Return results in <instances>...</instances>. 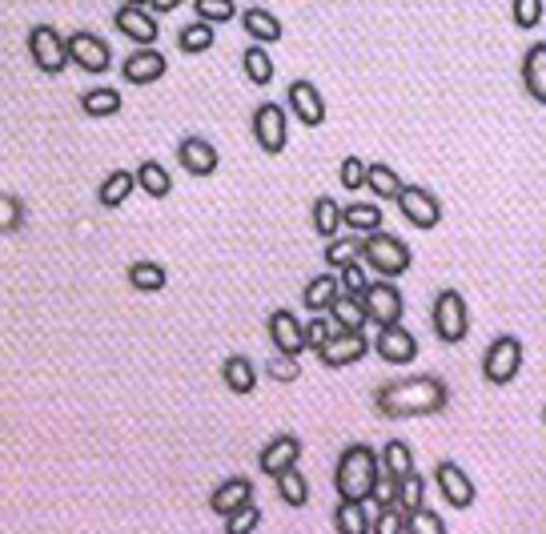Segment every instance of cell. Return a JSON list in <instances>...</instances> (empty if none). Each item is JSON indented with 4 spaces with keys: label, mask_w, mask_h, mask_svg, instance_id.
I'll return each instance as SVG.
<instances>
[{
    "label": "cell",
    "mask_w": 546,
    "mask_h": 534,
    "mask_svg": "<svg viewBox=\"0 0 546 534\" xmlns=\"http://www.w3.org/2000/svg\"><path fill=\"white\" fill-rule=\"evenodd\" d=\"M374 406L382 418L394 422H410V418H434L450 406V386L434 374H418V378H402V382H386L374 394Z\"/></svg>",
    "instance_id": "obj_1"
},
{
    "label": "cell",
    "mask_w": 546,
    "mask_h": 534,
    "mask_svg": "<svg viewBox=\"0 0 546 534\" xmlns=\"http://www.w3.org/2000/svg\"><path fill=\"white\" fill-rule=\"evenodd\" d=\"M378 478H382V454L374 446L350 442L338 454V466H334V490H338V498L370 502L374 490H378Z\"/></svg>",
    "instance_id": "obj_2"
},
{
    "label": "cell",
    "mask_w": 546,
    "mask_h": 534,
    "mask_svg": "<svg viewBox=\"0 0 546 534\" xmlns=\"http://www.w3.org/2000/svg\"><path fill=\"white\" fill-rule=\"evenodd\" d=\"M362 261L370 265V270L378 274V278H402V274H410V265H414V253H410V245L402 241V237H394V233H366L362 237Z\"/></svg>",
    "instance_id": "obj_3"
},
{
    "label": "cell",
    "mask_w": 546,
    "mask_h": 534,
    "mask_svg": "<svg viewBox=\"0 0 546 534\" xmlns=\"http://www.w3.org/2000/svg\"><path fill=\"white\" fill-rule=\"evenodd\" d=\"M430 322H434V338L442 346H458L470 334V310L466 298L458 290H438L434 306H430Z\"/></svg>",
    "instance_id": "obj_4"
},
{
    "label": "cell",
    "mask_w": 546,
    "mask_h": 534,
    "mask_svg": "<svg viewBox=\"0 0 546 534\" xmlns=\"http://www.w3.org/2000/svg\"><path fill=\"white\" fill-rule=\"evenodd\" d=\"M253 141H257V149L261 153H269V157H278V153H286V145H290V113H286V105H278V101H261L257 109H253Z\"/></svg>",
    "instance_id": "obj_5"
},
{
    "label": "cell",
    "mask_w": 546,
    "mask_h": 534,
    "mask_svg": "<svg viewBox=\"0 0 546 534\" xmlns=\"http://www.w3.org/2000/svg\"><path fill=\"white\" fill-rule=\"evenodd\" d=\"M29 57H33V65H37L45 77H61V73L73 65V57H69V37H65L61 29H53V25H33V33H29Z\"/></svg>",
    "instance_id": "obj_6"
},
{
    "label": "cell",
    "mask_w": 546,
    "mask_h": 534,
    "mask_svg": "<svg viewBox=\"0 0 546 534\" xmlns=\"http://www.w3.org/2000/svg\"><path fill=\"white\" fill-rule=\"evenodd\" d=\"M518 370H522V342L514 334L494 338L486 346V354H482V378L490 386H510L518 378Z\"/></svg>",
    "instance_id": "obj_7"
},
{
    "label": "cell",
    "mask_w": 546,
    "mask_h": 534,
    "mask_svg": "<svg viewBox=\"0 0 546 534\" xmlns=\"http://www.w3.org/2000/svg\"><path fill=\"white\" fill-rule=\"evenodd\" d=\"M113 29L133 41L137 49H157V37H161V25H157V13L145 9V5H121L113 13Z\"/></svg>",
    "instance_id": "obj_8"
},
{
    "label": "cell",
    "mask_w": 546,
    "mask_h": 534,
    "mask_svg": "<svg viewBox=\"0 0 546 534\" xmlns=\"http://www.w3.org/2000/svg\"><path fill=\"white\" fill-rule=\"evenodd\" d=\"M398 213L414 225V229H438L442 225V201L438 193H430L426 185H402L398 193Z\"/></svg>",
    "instance_id": "obj_9"
},
{
    "label": "cell",
    "mask_w": 546,
    "mask_h": 534,
    "mask_svg": "<svg viewBox=\"0 0 546 534\" xmlns=\"http://www.w3.org/2000/svg\"><path fill=\"white\" fill-rule=\"evenodd\" d=\"M362 302H366L370 322H378V326H394V322H402V314H406V298H402V290H398L390 278L370 282L366 294H362Z\"/></svg>",
    "instance_id": "obj_10"
},
{
    "label": "cell",
    "mask_w": 546,
    "mask_h": 534,
    "mask_svg": "<svg viewBox=\"0 0 546 534\" xmlns=\"http://www.w3.org/2000/svg\"><path fill=\"white\" fill-rule=\"evenodd\" d=\"M298 462H302V438H298V434H273V438L265 442V450L257 454L261 474H269L273 482H278L286 470H294Z\"/></svg>",
    "instance_id": "obj_11"
},
{
    "label": "cell",
    "mask_w": 546,
    "mask_h": 534,
    "mask_svg": "<svg viewBox=\"0 0 546 534\" xmlns=\"http://www.w3.org/2000/svg\"><path fill=\"white\" fill-rule=\"evenodd\" d=\"M69 57H73V65L77 69H85V73H93V77H101V73H109L113 69V49H109V41H101L97 33H69Z\"/></svg>",
    "instance_id": "obj_12"
},
{
    "label": "cell",
    "mask_w": 546,
    "mask_h": 534,
    "mask_svg": "<svg viewBox=\"0 0 546 534\" xmlns=\"http://www.w3.org/2000/svg\"><path fill=\"white\" fill-rule=\"evenodd\" d=\"M434 482H438L442 498L450 502V510H470L474 498H478V486L470 482V474H466L458 462H450V458H442V462L434 466Z\"/></svg>",
    "instance_id": "obj_13"
},
{
    "label": "cell",
    "mask_w": 546,
    "mask_h": 534,
    "mask_svg": "<svg viewBox=\"0 0 546 534\" xmlns=\"http://www.w3.org/2000/svg\"><path fill=\"white\" fill-rule=\"evenodd\" d=\"M286 97H290V113H294L306 129H322V125H326V97H322V89H318L314 81H306V77L290 81Z\"/></svg>",
    "instance_id": "obj_14"
},
{
    "label": "cell",
    "mask_w": 546,
    "mask_h": 534,
    "mask_svg": "<svg viewBox=\"0 0 546 534\" xmlns=\"http://www.w3.org/2000/svg\"><path fill=\"white\" fill-rule=\"evenodd\" d=\"M269 342H273V350H278V354H302L306 350V322H298V314L294 310H273L269 314Z\"/></svg>",
    "instance_id": "obj_15"
},
{
    "label": "cell",
    "mask_w": 546,
    "mask_h": 534,
    "mask_svg": "<svg viewBox=\"0 0 546 534\" xmlns=\"http://www.w3.org/2000/svg\"><path fill=\"white\" fill-rule=\"evenodd\" d=\"M366 354H370L366 334H362V330H342V334H334V342L318 354V362H322L326 370H346V366H358Z\"/></svg>",
    "instance_id": "obj_16"
},
{
    "label": "cell",
    "mask_w": 546,
    "mask_h": 534,
    "mask_svg": "<svg viewBox=\"0 0 546 534\" xmlns=\"http://www.w3.org/2000/svg\"><path fill=\"white\" fill-rule=\"evenodd\" d=\"M165 73H169V61H165V53H161V49H133V53L125 57V65H121L125 85H137V89H145V85L161 81Z\"/></svg>",
    "instance_id": "obj_17"
},
{
    "label": "cell",
    "mask_w": 546,
    "mask_h": 534,
    "mask_svg": "<svg viewBox=\"0 0 546 534\" xmlns=\"http://www.w3.org/2000/svg\"><path fill=\"white\" fill-rule=\"evenodd\" d=\"M177 161L189 177H213L221 169V153L205 137H181L177 141Z\"/></svg>",
    "instance_id": "obj_18"
},
{
    "label": "cell",
    "mask_w": 546,
    "mask_h": 534,
    "mask_svg": "<svg viewBox=\"0 0 546 534\" xmlns=\"http://www.w3.org/2000/svg\"><path fill=\"white\" fill-rule=\"evenodd\" d=\"M374 350H378V358L390 362V366H410V362L418 358V338H414L402 322H394V326H382Z\"/></svg>",
    "instance_id": "obj_19"
},
{
    "label": "cell",
    "mask_w": 546,
    "mask_h": 534,
    "mask_svg": "<svg viewBox=\"0 0 546 534\" xmlns=\"http://www.w3.org/2000/svg\"><path fill=\"white\" fill-rule=\"evenodd\" d=\"M253 502V482L245 478V474H233V478H225V482H217V490L209 494V510L225 522L233 510H241V506H249Z\"/></svg>",
    "instance_id": "obj_20"
},
{
    "label": "cell",
    "mask_w": 546,
    "mask_h": 534,
    "mask_svg": "<svg viewBox=\"0 0 546 534\" xmlns=\"http://www.w3.org/2000/svg\"><path fill=\"white\" fill-rule=\"evenodd\" d=\"M522 89L534 105H546V41H534L522 53Z\"/></svg>",
    "instance_id": "obj_21"
},
{
    "label": "cell",
    "mask_w": 546,
    "mask_h": 534,
    "mask_svg": "<svg viewBox=\"0 0 546 534\" xmlns=\"http://www.w3.org/2000/svg\"><path fill=\"white\" fill-rule=\"evenodd\" d=\"M241 29L249 33V41H253V45H265V49H269V45H278V41L286 37L282 21H278V17H273L269 9H257V5L241 13Z\"/></svg>",
    "instance_id": "obj_22"
},
{
    "label": "cell",
    "mask_w": 546,
    "mask_h": 534,
    "mask_svg": "<svg viewBox=\"0 0 546 534\" xmlns=\"http://www.w3.org/2000/svg\"><path fill=\"white\" fill-rule=\"evenodd\" d=\"M137 189H141V185H137V169H133V173H129V169H113V173L101 181V189H97V205H101V209H121Z\"/></svg>",
    "instance_id": "obj_23"
},
{
    "label": "cell",
    "mask_w": 546,
    "mask_h": 534,
    "mask_svg": "<svg viewBox=\"0 0 546 534\" xmlns=\"http://www.w3.org/2000/svg\"><path fill=\"white\" fill-rule=\"evenodd\" d=\"M338 298H342L338 274H318V278H310L306 290H302V306H306L310 314H330V306H334Z\"/></svg>",
    "instance_id": "obj_24"
},
{
    "label": "cell",
    "mask_w": 546,
    "mask_h": 534,
    "mask_svg": "<svg viewBox=\"0 0 546 534\" xmlns=\"http://www.w3.org/2000/svg\"><path fill=\"white\" fill-rule=\"evenodd\" d=\"M221 382H225V390H233V394H253L257 390V366H253V358L249 354H229L225 362H221Z\"/></svg>",
    "instance_id": "obj_25"
},
{
    "label": "cell",
    "mask_w": 546,
    "mask_h": 534,
    "mask_svg": "<svg viewBox=\"0 0 546 534\" xmlns=\"http://www.w3.org/2000/svg\"><path fill=\"white\" fill-rule=\"evenodd\" d=\"M366 506H370V502L338 498V506H334V530H338V534H370L374 518H370V510H366Z\"/></svg>",
    "instance_id": "obj_26"
},
{
    "label": "cell",
    "mask_w": 546,
    "mask_h": 534,
    "mask_svg": "<svg viewBox=\"0 0 546 534\" xmlns=\"http://www.w3.org/2000/svg\"><path fill=\"white\" fill-rule=\"evenodd\" d=\"M129 286H133L137 294H161V290L169 286V274H165V265H161V261L141 257V261L129 265Z\"/></svg>",
    "instance_id": "obj_27"
},
{
    "label": "cell",
    "mask_w": 546,
    "mask_h": 534,
    "mask_svg": "<svg viewBox=\"0 0 546 534\" xmlns=\"http://www.w3.org/2000/svg\"><path fill=\"white\" fill-rule=\"evenodd\" d=\"M310 221H314V233H318L322 241H334V237L342 233V205H338L330 193H322V197H314V205H310Z\"/></svg>",
    "instance_id": "obj_28"
},
{
    "label": "cell",
    "mask_w": 546,
    "mask_h": 534,
    "mask_svg": "<svg viewBox=\"0 0 546 534\" xmlns=\"http://www.w3.org/2000/svg\"><path fill=\"white\" fill-rule=\"evenodd\" d=\"M121 109H125V97H121L117 89H109V85H101V89H89V93H81V113H85V117H93V121L117 117Z\"/></svg>",
    "instance_id": "obj_29"
},
{
    "label": "cell",
    "mask_w": 546,
    "mask_h": 534,
    "mask_svg": "<svg viewBox=\"0 0 546 534\" xmlns=\"http://www.w3.org/2000/svg\"><path fill=\"white\" fill-rule=\"evenodd\" d=\"M342 225H350V233H358V237L378 233L382 229V205L378 201H354L342 209Z\"/></svg>",
    "instance_id": "obj_30"
},
{
    "label": "cell",
    "mask_w": 546,
    "mask_h": 534,
    "mask_svg": "<svg viewBox=\"0 0 546 534\" xmlns=\"http://www.w3.org/2000/svg\"><path fill=\"white\" fill-rule=\"evenodd\" d=\"M217 25H209V21H193V25H185L181 33H177V49L185 53V57H201V53H209L213 45H217V33H213Z\"/></svg>",
    "instance_id": "obj_31"
},
{
    "label": "cell",
    "mask_w": 546,
    "mask_h": 534,
    "mask_svg": "<svg viewBox=\"0 0 546 534\" xmlns=\"http://www.w3.org/2000/svg\"><path fill=\"white\" fill-rule=\"evenodd\" d=\"M241 73H245V81L257 85V89H265V85L273 81V57L265 53V45H253V41H249V49L241 53Z\"/></svg>",
    "instance_id": "obj_32"
},
{
    "label": "cell",
    "mask_w": 546,
    "mask_h": 534,
    "mask_svg": "<svg viewBox=\"0 0 546 534\" xmlns=\"http://www.w3.org/2000/svg\"><path fill=\"white\" fill-rule=\"evenodd\" d=\"M366 193H374L378 201H398V193H402V177H398V169H390L386 161H370Z\"/></svg>",
    "instance_id": "obj_33"
},
{
    "label": "cell",
    "mask_w": 546,
    "mask_h": 534,
    "mask_svg": "<svg viewBox=\"0 0 546 534\" xmlns=\"http://www.w3.org/2000/svg\"><path fill=\"white\" fill-rule=\"evenodd\" d=\"M378 454H382V470H386L390 478H398V482L418 470V466H414V450H410V442H402V438H390Z\"/></svg>",
    "instance_id": "obj_34"
},
{
    "label": "cell",
    "mask_w": 546,
    "mask_h": 534,
    "mask_svg": "<svg viewBox=\"0 0 546 534\" xmlns=\"http://www.w3.org/2000/svg\"><path fill=\"white\" fill-rule=\"evenodd\" d=\"M137 185H141V193H149L157 201L173 193V177H169V169L161 161H141L137 165Z\"/></svg>",
    "instance_id": "obj_35"
},
{
    "label": "cell",
    "mask_w": 546,
    "mask_h": 534,
    "mask_svg": "<svg viewBox=\"0 0 546 534\" xmlns=\"http://www.w3.org/2000/svg\"><path fill=\"white\" fill-rule=\"evenodd\" d=\"M330 318L338 322V330H366V322H370L366 302L354 298V294H342V298L330 306Z\"/></svg>",
    "instance_id": "obj_36"
},
{
    "label": "cell",
    "mask_w": 546,
    "mask_h": 534,
    "mask_svg": "<svg viewBox=\"0 0 546 534\" xmlns=\"http://www.w3.org/2000/svg\"><path fill=\"white\" fill-rule=\"evenodd\" d=\"M326 265H330V270H342V265H350V261H358L362 257V237L358 233H350V237H334V241H326Z\"/></svg>",
    "instance_id": "obj_37"
},
{
    "label": "cell",
    "mask_w": 546,
    "mask_h": 534,
    "mask_svg": "<svg viewBox=\"0 0 546 534\" xmlns=\"http://www.w3.org/2000/svg\"><path fill=\"white\" fill-rule=\"evenodd\" d=\"M278 498H282L286 506H294V510H302V506L310 502V482H306V474H302L298 466L278 478Z\"/></svg>",
    "instance_id": "obj_38"
},
{
    "label": "cell",
    "mask_w": 546,
    "mask_h": 534,
    "mask_svg": "<svg viewBox=\"0 0 546 534\" xmlns=\"http://www.w3.org/2000/svg\"><path fill=\"white\" fill-rule=\"evenodd\" d=\"M546 17V0H510V21L522 33H534Z\"/></svg>",
    "instance_id": "obj_39"
},
{
    "label": "cell",
    "mask_w": 546,
    "mask_h": 534,
    "mask_svg": "<svg viewBox=\"0 0 546 534\" xmlns=\"http://www.w3.org/2000/svg\"><path fill=\"white\" fill-rule=\"evenodd\" d=\"M193 13L197 21H209V25H229L233 17H241L233 0H193Z\"/></svg>",
    "instance_id": "obj_40"
},
{
    "label": "cell",
    "mask_w": 546,
    "mask_h": 534,
    "mask_svg": "<svg viewBox=\"0 0 546 534\" xmlns=\"http://www.w3.org/2000/svg\"><path fill=\"white\" fill-rule=\"evenodd\" d=\"M406 534H446V518L430 506H418L406 514Z\"/></svg>",
    "instance_id": "obj_41"
},
{
    "label": "cell",
    "mask_w": 546,
    "mask_h": 534,
    "mask_svg": "<svg viewBox=\"0 0 546 534\" xmlns=\"http://www.w3.org/2000/svg\"><path fill=\"white\" fill-rule=\"evenodd\" d=\"M338 282H342V294H354V298H362L366 294V286H370V265L358 257V261H350V265H342L338 270Z\"/></svg>",
    "instance_id": "obj_42"
},
{
    "label": "cell",
    "mask_w": 546,
    "mask_h": 534,
    "mask_svg": "<svg viewBox=\"0 0 546 534\" xmlns=\"http://www.w3.org/2000/svg\"><path fill=\"white\" fill-rule=\"evenodd\" d=\"M370 534H406V510H402L398 502H386V506H378Z\"/></svg>",
    "instance_id": "obj_43"
},
{
    "label": "cell",
    "mask_w": 546,
    "mask_h": 534,
    "mask_svg": "<svg viewBox=\"0 0 546 534\" xmlns=\"http://www.w3.org/2000/svg\"><path fill=\"white\" fill-rule=\"evenodd\" d=\"M366 177H370V161H362V157H346L342 169H338V181H342L346 193H362Z\"/></svg>",
    "instance_id": "obj_44"
},
{
    "label": "cell",
    "mask_w": 546,
    "mask_h": 534,
    "mask_svg": "<svg viewBox=\"0 0 546 534\" xmlns=\"http://www.w3.org/2000/svg\"><path fill=\"white\" fill-rule=\"evenodd\" d=\"M334 318H326V314H314V322H306V350H314V354H322L330 342H334Z\"/></svg>",
    "instance_id": "obj_45"
},
{
    "label": "cell",
    "mask_w": 546,
    "mask_h": 534,
    "mask_svg": "<svg viewBox=\"0 0 546 534\" xmlns=\"http://www.w3.org/2000/svg\"><path fill=\"white\" fill-rule=\"evenodd\" d=\"M426 502V478L414 470V474H406L402 482H398V506L410 514V510H418Z\"/></svg>",
    "instance_id": "obj_46"
},
{
    "label": "cell",
    "mask_w": 546,
    "mask_h": 534,
    "mask_svg": "<svg viewBox=\"0 0 546 534\" xmlns=\"http://www.w3.org/2000/svg\"><path fill=\"white\" fill-rule=\"evenodd\" d=\"M265 374L278 382V386H290V382H298L302 378V366H298V358L294 354H273L269 358V366H265Z\"/></svg>",
    "instance_id": "obj_47"
},
{
    "label": "cell",
    "mask_w": 546,
    "mask_h": 534,
    "mask_svg": "<svg viewBox=\"0 0 546 534\" xmlns=\"http://www.w3.org/2000/svg\"><path fill=\"white\" fill-rule=\"evenodd\" d=\"M0 213H5L0 217V229L5 233H17L25 225V201L17 193H0Z\"/></svg>",
    "instance_id": "obj_48"
},
{
    "label": "cell",
    "mask_w": 546,
    "mask_h": 534,
    "mask_svg": "<svg viewBox=\"0 0 546 534\" xmlns=\"http://www.w3.org/2000/svg\"><path fill=\"white\" fill-rule=\"evenodd\" d=\"M225 530L229 534H249V530H261V510L249 502V506H241V510H233L229 518H225Z\"/></svg>",
    "instance_id": "obj_49"
},
{
    "label": "cell",
    "mask_w": 546,
    "mask_h": 534,
    "mask_svg": "<svg viewBox=\"0 0 546 534\" xmlns=\"http://www.w3.org/2000/svg\"><path fill=\"white\" fill-rule=\"evenodd\" d=\"M185 5V0H149V9L157 13V17H169V13H177Z\"/></svg>",
    "instance_id": "obj_50"
},
{
    "label": "cell",
    "mask_w": 546,
    "mask_h": 534,
    "mask_svg": "<svg viewBox=\"0 0 546 534\" xmlns=\"http://www.w3.org/2000/svg\"><path fill=\"white\" fill-rule=\"evenodd\" d=\"M125 5H145L149 9V0H125Z\"/></svg>",
    "instance_id": "obj_51"
},
{
    "label": "cell",
    "mask_w": 546,
    "mask_h": 534,
    "mask_svg": "<svg viewBox=\"0 0 546 534\" xmlns=\"http://www.w3.org/2000/svg\"><path fill=\"white\" fill-rule=\"evenodd\" d=\"M542 422H546V410H542Z\"/></svg>",
    "instance_id": "obj_52"
}]
</instances>
